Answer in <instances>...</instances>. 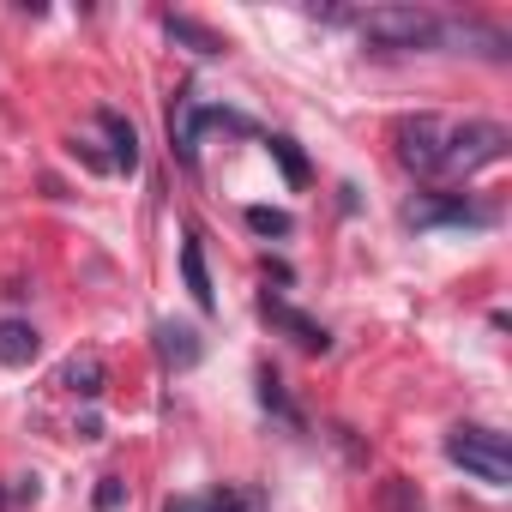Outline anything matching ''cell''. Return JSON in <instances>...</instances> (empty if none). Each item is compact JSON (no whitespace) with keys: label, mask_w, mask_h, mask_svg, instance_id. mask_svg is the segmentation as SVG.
<instances>
[{"label":"cell","mask_w":512,"mask_h":512,"mask_svg":"<svg viewBox=\"0 0 512 512\" xmlns=\"http://www.w3.org/2000/svg\"><path fill=\"white\" fill-rule=\"evenodd\" d=\"M356 31L362 43L374 49H434L440 43V19L428 7H374V13H356Z\"/></svg>","instance_id":"6da1fadb"},{"label":"cell","mask_w":512,"mask_h":512,"mask_svg":"<svg viewBox=\"0 0 512 512\" xmlns=\"http://www.w3.org/2000/svg\"><path fill=\"white\" fill-rule=\"evenodd\" d=\"M446 458H452L458 470H470L476 482H488V488H506V482H512V446H506L500 428H476V422L452 428V434H446Z\"/></svg>","instance_id":"7a4b0ae2"},{"label":"cell","mask_w":512,"mask_h":512,"mask_svg":"<svg viewBox=\"0 0 512 512\" xmlns=\"http://www.w3.org/2000/svg\"><path fill=\"white\" fill-rule=\"evenodd\" d=\"M512 145V133L500 121H464V127H446V151H440V175H470L482 163H500Z\"/></svg>","instance_id":"3957f363"},{"label":"cell","mask_w":512,"mask_h":512,"mask_svg":"<svg viewBox=\"0 0 512 512\" xmlns=\"http://www.w3.org/2000/svg\"><path fill=\"white\" fill-rule=\"evenodd\" d=\"M440 151H446V121L440 115H410L398 121V163L410 175H440Z\"/></svg>","instance_id":"277c9868"},{"label":"cell","mask_w":512,"mask_h":512,"mask_svg":"<svg viewBox=\"0 0 512 512\" xmlns=\"http://www.w3.org/2000/svg\"><path fill=\"white\" fill-rule=\"evenodd\" d=\"M416 229H440V223H494V211L488 205H470V199H458V193H428V199H410V211H404Z\"/></svg>","instance_id":"5b68a950"},{"label":"cell","mask_w":512,"mask_h":512,"mask_svg":"<svg viewBox=\"0 0 512 512\" xmlns=\"http://www.w3.org/2000/svg\"><path fill=\"white\" fill-rule=\"evenodd\" d=\"M199 133H205V103L181 85V97L169 109V151L181 157V169H199Z\"/></svg>","instance_id":"8992f818"},{"label":"cell","mask_w":512,"mask_h":512,"mask_svg":"<svg viewBox=\"0 0 512 512\" xmlns=\"http://www.w3.org/2000/svg\"><path fill=\"white\" fill-rule=\"evenodd\" d=\"M260 314H266L284 338H296L308 356H326V350H332V332H326L320 320H308L302 308H290V302H278V296H260Z\"/></svg>","instance_id":"52a82bcc"},{"label":"cell","mask_w":512,"mask_h":512,"mask_svg":"<svg viewBox=\"0 0 512 512\" xmlns=\"http://www.w3.org/2000/svg\"><path fill=\"white\" fill-rule=\"evenodd\" d=\"M163 512H266V494L260 488H211V494L169 500Z\"/></svg>","instance_id":"ba28073f"},{"label":"cell","mask_w":512,"mask_h":512,"mask_svg":"<svg viewBox=\"0 0 512 512\" xmlns=\"http://www.w3.org/2000/svg\"><path fill=\"white\" fill-rule=\"evenodd\" d=\"M97 127L109 133V169H139V127L121 115V109H97Z\"/></svg>","instance_id":"9c48e42d"},{"label":"cell","mask_w":512,"mask_h":512,"mask_svg":"<svg viewBox=\"0 0 512 512\" xmlns=\"http://www.w3.org/2000/svg\"><path fill=\"white\" fill-rule=\"evenodd\" d=\"M181 278H187V296L211 314L217 308V290H211V272H205V247H199V235L187 229V241H181Z\"/></svg>","instance_id":"30bf717a"},{"label":"cell","mask_w":512,"mask_h":512,"mask_svg":"<svg viewBox=\"0 0 512 512\" xmlns=\"http://www.w3.org/2000/svg\"><path fill=\"white\" fill-rule=\"evenodd\" d=\"M37 350H43L37 326H25V320H0V362H7V368L37 362Z\"/></svg>","instance_id":"8fae6325"},{"label":"cell","mask_w":512,"mask_h":512,"mask_svg":"<svg viewBox=\"0 0 512 512\" xmlns=\"http://www.w3.org/2000/svg\"><path fill=\"white\" fill-rule=\"evenodd\" d=\"M163 31H169L175 43H187L193 55H229V37L205 31V25H199V19H187V13H169V19H163Z\"/></svg>","instance_id":"7c38bea8"},{"label":"cell","mask_w":512,"mask_h":512,"mask_svg":"<svg viewBox=\"0 0 512 512\" xmlns=\"http://www.w3.org/2000/svg\"><path fill=\"white\" fill-rule=\"evenodd\" d=\"M157 350H163V362H169V368H193V362H199V332H193V326H169V320H163V326H157Z\"/></svg>","instance_id":"4fadbf2b"},{"label":"cell","mask_w":512,"mask_h":512,"mask_svg":"<svg viewBox=\"0 0 512 512\" xmlns=\"http://www.w3.org/2000/svg\"><path fill=\"white\" fill-rule=\"evenodd\" d=\"M374 512H428V506H422V488L410 476H386L374 488Z\"/></svg>","instance_id":"5bb4252c"},{"label":"cell","mask_w":512,"mask_h":512,"mask_svg":"<svg viewBox=\"0 0 512 512\" xmlns=\"http://www.w3.org/2000/svg\"><path fill=\"white\" fill-rule=\"evenodd\" d=\"M266 151L278 157V169L290 175V187H308V157L296 151V139H284V133H272V139H266Z\"/></svg>","instance_id":"9a60e30c"},{"label":"cell","mask_w":512,"mask_h":512,"mask_svg":"<svg viewBox=\"0 0 512 512\" xmlns=\"http://www.w3.org/2000/svg\"><path fill=\"white\" fill-rule=\"evenodd\" d=\"M67 386H73L79 398H103V362H97V356H73V362H67Z\"/></svg>","instance_id":"2e32d148"},{"label":"cell","mask_w":512,"mask_h":512,"mask_svg":"<svg viewBox=\"0 0 512 512\" xmlns=\"http://www.w3.org/2000/svg\"><path fill=\"white\" fill-rule=\"evenodd\" d=\"M260 404H266V410H278V416H284L290 428H302V410H296V404L284 398V380H278L272 368H260Z\"/></svg>","instance_id":"e0dca14e"},{"label":"cell","mask_w":512,"mask_h":512,"mask_svg":"<svg viewBox=\"0 0 512 512\" xmlns=\"http://www.w3.org/2000/svg\"><path fill=\"white\" fill-rule=\"evenodd\" d=\"M247 229L253 235H296V217L278 205H247Z\"/></svg>","instance_id":"ac0fdd59"},{"label":"cell","mask_w":512,"mask_h":512,"mask_svg":"<svg viewBox=\"0 0 512 512\" xmlns=\"http://www.w3.org/2000/svg\"><path fill=\"white\" fill-rule=\"evenodd\" d=\"M205 127H223V133H253V121H247V115H235V109H205Z\"/></svg>","instance_id":"d6986e66"},{"label":"cell","mask_w":512,"mask_h":512,"mask_svg":"<svg viewBox=\"0 0 512 512\" xmlns=\"http://www.w3.org/2000/svg\"><path fill=\"white\" fill-rule=\"evenodd\" d=\"M121 500H127V482H121V476H103V488H97V506H103V512H115Z\"/></svg>","instance_id":"ffe728a7"},{"label":"cell","mask_w":512,"mask_h":512,"mask_svg":"<svg viewBox=\"0 0 512 512\" xmlns=\"http://www.w3.org/2000/svg\"><path fill=\"white\" fill-rule=\"evenodd\" d=\"M0 506H7V494H0Z\"/></svg>","instance_id":"44dd1931"}]
</instances>
